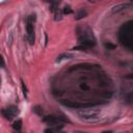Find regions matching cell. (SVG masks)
Instances as JSON below:
<instances>
[{"label": "cell", "instance_id": "1", "mask_svg": "<svg viewBox=\"0 0 133 133\" xmlns=\"http://www.w3.org/2000/svg\"><path fill=\"white\" fill-rule=\"evenodd\" d=\"M118 39L123 47L132 51L133 49V21H128L122 25L118 31Z\"/></svg>", "mask_w": 133, "mask_h": 133}, {"label": "cell", "instance_id": "2", "mask_svg": "<svg viewBox=\"0 0 133 133\" xmlns=\"http://www.w3.org/2000/svg\"><path fill=\"white\" fill-rule=\"evenodd\" d=\"M77 32H78V41L81 44V46L88 48L96 45L95 35L89 27H79L77 29Z\"/></svg>", "mask_w": 133, "mask_h": 133}, {"label": "cell", "instance_id": "3", "mask_svg": "<svg viewBox=\"0 0 133 133\" xmlns=\"http://www.w3.org/2000/svg\"><path fill=\"white\" fill-rule=\"evenodd\" d=\"M101 109L95 106H87V107H82L81 109L78 110V116L85 121V122H96L100 117Z\"/></svg>", "mask_w": 133, "mask_h": 133}, {"label": "cell", "instance_id": "4", "mask_svg": "<svg viewBox=\"0 0 133 133\" xmlns=\"http://www.w3.org/2000/svg\"><path fill=\"white\" fill-rule=\"evenodd\" d=\"M35 21V15H30L29 17H27L26 20V31H27V39L29 42L30 45L34 44V23Z\"/></svg>", "mask_w": 133, "mask_h": 133}, {"label": "cell", "instance_id": "5", "mask_svg": "<svg viewBox=\"0 0 133 133\" xmlns=\"http://www.w3.org/2000/svg\"><path fill=\"white\" fill-rule=\"evenodd\" d=\"M132 6V3L131 2H127V3H119V4H116L114 5L112 8H111V11L113 14H116V12H119L122 10H125L127 8H130Z\"/></svg>", "mask_w": 133, "mask_h": 133}, {"label": "cell", "instance_id": "6", "mask_svg": "<svg viewBox=\"0 0 133 133\" xmlns=\"http://www.w3.org/2000/svg\"><path fill=\"white\" fill-rule=\"evenodd\" d=\"M60 103L66 107H70V108H82V107H84V105L77 103V102H72L70 100H60Z\"/></svg>", "mask_w": 133, "mask_h": 133}, {"label": "cell", "instance_id": "7", "mask_svg": "<svg viewBox=\"0 0 133 133\" xmlns=\"http://www.w3.org/2000/svg\"><path fill=\"white\" fill-rule=\"evenodd\" d=\"M74 57V54H72V53H69V52H64V53H61V54H59L58 56H57V58H56V62H60V61H62V60H64V59H72Z\"/></svg>", "mask_w": 133, "mask_h": 133}, {"label": "cell", "instance_id": "8", "mask_svg": "<svg viewBox=\"0 0 133 133\" xmlns=\"http://www.w3.org/2000/svg\"><path fill=\"white\" fill-rule=\"evenodd\" d=\"M87 16V10L85 8H80L77 12H76V16H75V19L76 20H81L83 18H85Z\"/></svg>", "mask_w": 133, "mask_h": 133}, {"label": "cell", "instance_id": "9", "mask_svg": "<svg viewBox=\"0 0 133 133\" xmlns=\"http://www.w3.org/2000/svg\"><path fill=\"white\" fill-rule=\"evenodd\" d=\"M1 113H2V115H3V116H4V117L7 119V121H11V119L15 117V116H14V115L10 113V111H9L7 108L2 109V110H1Z\"/></svg>", "mask_w": 133, "mask_h": 133}, {"label": "cell", "instance_id": "10", "mask_svg": "<svg viewBox=\"0 0 133 133\" xmlns=\"http://www.w3.org/2000/svg\"><path fill=\"white\" fill-rule=\"evenodd\" d=\"M12 128L15 129V131H20L22 129V121L18 119L12 124Z\"/></svg>", "mask_w": 133, "mask_h": 133}, {"label": "cell", "instance_id": "11", "mask_svg": "<svg viewBox=\"0 0 133 133\" xmlns=\"http://www.w3.org/2000/svg\"><path fill=\"white\" fill-rule=\"evenodd\" d=\"M54 14H55V18H54L55 21H60L62 19V11L60 9H58V8L54 9Z\"/></svg>", "mask_w": 133, "mask_h": 133}, {"label": "cell", "instance_id": "12", "mask_svg": "<svg viewBox=\"0 0 133 133\" xmlns=\"http://www.w3.org/2000/svg\"><path fill=\"white\" fill-rule=\"evenodd\" d=\"M33 111H34L36 114H38V115H42V114L44 113V110H43V109H42V107H41V106H38V105H37V106H35V107L33 108Z\"/></svg>", "mask_w": 133, "mask_h": 133}, {"label": "cell", "instance_id": "13", "mask_svg": "<svg viewBox=\"0 0 133 133\" xmlns=\"http://www.w3.org/2000/svg\"><path fill=\"white\" fill-rule=\"evenodd\" d=\"M63 14H66V15H70V14H72L73 12V9L71 8V6H69V5H66V6H64V8H63Z\"/></svg>", "mask_w": 133, "mask_h": 133}, {"label": "cell", "instance_id": "14", "mask_svg": "<svg viewBox=\"0 0 133 133\" xmlns=\"http://www.w3.org/2000/svg\"><path fill=\"white\" fill-rule=\"evenodd\" d=\"M105 47L106 48H108V49H111V50H113V49H115V45H112V44H110V43H107V44H105Z\"/></svg>", "mask_w": 133, "mask_h": 133}, {"label": "cell", "instance_id": "15", "mask_svg": "<svg viewBox=\"0 0 133 133\" xmlns=\"http://www.w3.org/2000/svg\"><path fill=\"white\" fill-rule=\"evenodd\" d=\"M21 83H22V89H23V94H24V96L26 97V96H27V88H26V86H25V84H24V82H23V81H21Z\"/></svg>", "mask_w": 133, "mask_h": 133}, {"label": "cell", "instance_id": "16", "mask_svg": "<svg viewBox=\"0 0 133 133\" xmlns=\"http://www.w3.org/2000/svg\"><path fill=\"white\" fill-rule=\"evenodd\" d=\"M85 49H86V48L83 47V46H77V47L73 48V50H79V51H83V50H85Z\"/></svg>", "mask_w": 133, "mask_h": 133}, {"label": "cell", "instance_id": "17", "mask_svg": "<svg viewBox=\"0 0 133 133\" xmlns=\"http://www.w3.org/2000/svg\"><path fill=\"white\" fill-rule=\"evenodd\" d=\"M4 65H5V63H4V60H3L2 56L0 55V66H1V68H4Z\"/></svg>", "mask_w": 133, "mask_h": 133}, {"label": "cell", "instance_id": "18", "mask_svg": "<svg viewBox=\"0 0 133 133\" xmlns=\"http://www.w3.org/2000/svg\"><path fill=\"white\" fill-rule=\"evenodd\" d=\"M44 133H53V130L51 128H47L44 130Z\"/></svg>", "mask_w": 133, "mask_h": 133}, {"label": "cell", "instance_id": "19", "mask_svg": "<svg viewBox=\"0 0 133 133\" xmlns=\"http://www.w3.org/2000/svg\"><path fill=\"white\" fill-rule=\"evenodd\" d=\"M103 133H113V132L112 131H104Z\"/></svg>", "mask_w": 133, "mask_h": 133}, {"label": "cell", "instance_id": "20", "mask_svg": "<svg viewBox=\"0 0 133 133\" xmlns=\"http://www.w3.org/2000/svg\"><path fill=\"white\" fill-rule=\"evenodd\" d=\"M15 133H22V132H20V131H16Z\"/></svg>", "mask_w": 133, "mask_h": 133}, {"label": "cell", "instance_id": "21", "mask_svg": "<svg viewBox=\"0 0 133 133\" xmlns=\"http://www.w3.org/2000/svg\"><path fill=\"white\" fill-rule=\"evenodd\" d=\"M57 133H64V132H60V131H58V132H57Z\"/></svg>", "mask_w": 133, "mask_h": 133}, {"label": "cell", "instance_id": "22", "mask_svg": "<svg viewBox=\"0 0 133 133\" xmlns=\"http://www.w3.org/2000/svg\"><path fill=\"white\" fill-rule=\"evenodd\" d=\"M0 83H1V78H0Z\"/></svg>", "mask_w": 133, "mask_h": 133}]
</instances>
